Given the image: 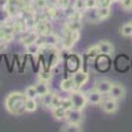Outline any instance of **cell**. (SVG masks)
Masks as SVG:
<instances>
[{
  "mask_svg": "<svg viewBox=\"0 0 132 132\" xmlns=\"http://www.w3.org/2000/svg\"><path fill=\"white\" fill-rule=\"evenodd\" d=\"M25 102H27V96L24 93L20 91H13L5 98V110L12 114V115H21L25 112Z\"/></svg>",
  "mask_w": 132,
  "mask_h": 132,
  "instance_id": "obj_1",
  "label": "cell"
},
{
  "mask_svg": "<svg viewBox=\"0 0 132 132\" xmlns=\"http://www.w3.org/2000/svg\"><path fill=\"white\" fill-rule=\"evenodd\" d=\"M78 40H79V32L78 30H71L68 27H65L62 37H61L62 49H71Z\"/></svg>",
  "mask_w": 132,
  "mask_h": 132,
  "instance_id": "obj_2",
  "label": "cell"
},
{
  "mask_svg": "<svg viewBox=\"0 0 132 132\" xmlns=\"http://www.w3.org/2000/svg\"><path fill=\"white\" fill-rule=\"evenodd\" d=\"M70 99H71V102H73V108L79 110V111H82V110L86 107V104H87L86 93H82L79 89H75V90L71 91Z\"/></svg>",
  "mask_w": 132,
  "mask_h": 132,
  "instance_id": "obj_3",
  "label": "cell"
},
{
  "mask_svg": "<svg viewBox=\"0 0 132 132\" xmlns=\"http://www.w3.org/2000/svg\"><path fill=\"white\" fill-rule=\"evenodd\" d=\"M66 66H68V70L71 73H75L77 70L81 69L82 66V60L78 54H69V57L66 58Z\"/></svg>",
  "mask_w": 132,
  "mask_h": 132,
  "instance_id": "obj_4",
  "label": "cell"
},
{
  "mask_svg": "<svg viewBox=\"0 0 132 132\" xmlns=\"http://www.w3.org/2000/svg\"><path fill=\"white\" fill-rule=\"evenodd\" d=\"M38 33L35 30V28L33 29H27V30H24L23 33H21V36H20V40H21V42L24 44V45L27 46V45H30V44H35V42H37V38H38Z\"/></svg>",
  "mask_w": 132,
  "mask_h": 132,
  "instance_id": "obj_5",
  "label": "cell"
},
{
  "mask_svg": "<svg viewBox=\"0 0 132 132\" xmlns=\"http://www.w3.org/2000/svg\"><path fill=\"white\" fill-rule=\"evenodd\" d=\"M66 120H68V124L81 126V123L83 122L82 111H79V110H75V108L69 110V111H68V116H66Z\"/></svg>",
  "mask_w": 132,
  "mask_h": 132,
  "instance_id": "obj_6",
  "label": "cell"
},
{
  "mask_svg": "<svg viewBox=\"0 0 132 132\" xmlns=\"http://www.w3.org/2000/svg\"><path fill=\"white\" fill-rule=\"evenodd\" d=\"M35 30L40 36H45V35H49L50 32H53V28H52V24H50L49 19L37 21L36 25H35Z\"/></svg>",
  "mask_w": 132,
  "mask_h": 132,
  "instance_id": "obj_7",
  "label": "cell"
},
{
  "mask_svg": "<svg viewBox=\"0 0 132 132\" xmlns=\"http://www.w3.org/2000/svg\"><path fill=\"white\" fill-rule=\"evenodd\" d=\"M73 81H74V85H75V89H82L85 86V83L89 81V74L86 71H82L81 69L77 70L75 73H73Z\"/></svg>",
  "mask_w": 132,
  "mask_h": 132,
  "instance_id": "obj_8",
  "label": "cell"
},
{
  "mask_svg": "<svg viewBox=\"0 0 132 132\" xmlns=\"http://www.w3.org/2000/svg\"><path fill=\"white\" fill-rule=\"evenodd\" d=\"M107 95L110 98L115 99V101H119V99H123L126 96V89L120 83H112L111 89H110Z\"/></svg>",
  "mask_w": 132,
  "mask_h": 132,
  "instance_id": "obj_9",
  "label": "cell"
},
{
  "mask_svg": "<svg viewBox=\"0 0 132 132\" xmlns=\"http://www.w3.org/2000/svg\"><path fill=\"white\" fill-rule=\"evenodd\" d=\"M101 107L104 112L107 114H114L116 110H118V102L115 101V99L112 98H107V99H103V101L101 102Z\"/></svg>",
  "mask_w": 132,
  "mask_h": 132,
  "instance_id": "obj_10",
  "label": "cell"
},
{
  "mask_svg": "<svg viewBox=\"0 0 132 132\" xmlns=\"http://www.w3.org/2000/svg\"><path fill=\"white\" fill-rule=\"evenodd\" d=\"M95 60H96V68H98V70H101V71L108 70L110 66H111V60H110L108 54H102L101 53Z\"/></svg>",
  "mask_w": 132,
  "mask_h": 132,
  "instance_id": "obj_11",
  "label": "cell"
},
{
  "mask_svg": "<svg viewBox=\"0 0 132 132\" xmlns=\"http://www.w3.org/2000/svg\"><path fill=\"white\" fill-rule=\"evenodd\" d=\"M111 86H112L111 81L107 79V78H98L95 81V89L98 91H101L102 94H104V95L108 94L110 89H111Z\"/></svg>",
  "mask_w": 132,
  "mask_h": 132,
  "instance_id": "obj_12",
  "label": "cell"
},
{
  "mask_svg": "<svg viewBox=\"0 0 132 132\" xmlns=\"http://www.w3.org/2000/svg\"><path fill=\"white\" fill-rule=\"evenodd\" d=\"M104 94H102L101 91H98L96 89L91 90V91H87L86 93V98H87V102H90L91 104H101V102L103 101Z\"/></svg>",
  "mask_w": 132,
  "mask_h": 132,
  "instance_id": "obj_13",
  "label": "cell"
},
{
  "mask_svg": "<svg viewBox=\"0 0 132 132\" xmlns=\"http://www.w3.org/2000/svg\"><path fill=\"white\" fill-rule=\"evenodd\" d=\"M99 50H101L102 54H108V56H111L114 53V45L110 41H101L99 44H96Z\"/></svg>",
  "mask_w": 132,
  "mask_h": 132,
  "instance_id": "obj_14",
  "label": "cell"
},
{
  "mask_svg": "<svg viewBox=\"0 0 132 132\" xmlns=\"http://www.w3.org/2000/svg\"><path fill=\"white\" fill-rule=\"evenodd\" d=\"M60 86H61V90L66 91V93H71L73 90H75V85H74L73 78H65V79H62Z\"/></svg>",
  "mask_w": 132,
  "mask_h": 132,
  "instance_id": "obj_15",
  "label": "cell"
},
{
  "mask_svg": "<svg viewBox=\"0 0 132 132\" xmlns=\"http://www.w3.org/2000/svg\"><path fill=\"white\" fill-rule=\"evenodd\" d=\"M52 110H53L54 119H57V120H63L68 116V110H65L63 107H56V108H52Z\"/></svg>",
  "mask_w": 132,
  "mask_h": 132,
  "instance_id": "obj_16",
  "label": "cell"
},
{
  "mask_svg": "<svg viewBox=\"0 0 132 132\" xmlns=\"http://www.w3.org/2000/svg\"><path fill=\"white\" fill-rule=\"evenodd\" d=\"M99 20H106L111 15V7H98L96 8Z\"/></svg>",
  "mask_w": 132,
  "mask_h": 132,
  "instance_id": "obj_17",
  "label": "cell"
},
{
  "mask_svg": "<svg viewBox=\"0 0 132 132\" xmlns=\"http://www.w3.org/2000/svg\"><path fill=\"white\" fill-rule=\"evenodd\" d=\"M36 86V90H37V94L38 96H42L45 95L46 93H49V86H48V82H42V81H38Z\"/></svg>",
  "mask_w": 132,
  "mask_h": 132,
  "instance_id": "obj_18",
  "label": "cell"
},
{
  "mask_svg": "<svg viewBox=\"0 0 132 132\" xmlns=\"http://www.w3.org/2000/svg\"><path fill=\"white\" fill-rule=\"evenodd\" d=\"M12 16L9 15L7 8H0V25H7L8 21H11Z\"/></svg>",
  "mask_w": 132,
  "mask_h": 132,
  "instance_id": "obj_19",
  "label": "cell"
},
{
  "mask_svg": "<svg viewBox=\"0 0 132 132\" xmlns=\"http://www.w3.org/2000/svg\"><path fill=\"white\" fill-rule=\"evenodd\" d=\"M37 110V102L36 99L33 98H27V102H25V111L27 112H35Z\"/></svg>",
  "mask_w": 132,
  "mask_h": 132,
  "instance_id": "obj_20",
  "label": "cell"
},
{
  "mask_svg": "<svg viewBox=\"0 0 132 132\" xmlns=\"http://www.w3.org/2000/svg\"><path fill=\"white\" fill-rule=\"evenodd\" d=\"M120 35L124 37H132V24L127 23V24L122 25V28H120Z\"/></svg>",
  "mask_w": 132,
  "mask_h": 132,
  "instance_id": "obj_21",
  "label": "cell"
},
{
  "mask_svg": "<svg viewBox=\"0 0 132 132\" xmlns=\"http://www.w3.org/2000/svg\"><path fill=\"white\" fill-rule=\"evenodd\" d=\"M66 27L71 30H81V27H82V21H78V20H68L66 23Z\"/></svg>",
  "mask_w": 132,
  "mask_h": 132,
  "instance_id": "obj_22",
  "label": "cell"
},
{
  "mask_svg": "<svg viewBox=\"0 0 132 132\" xmlns=\"http://www.w3.org/2000/svg\"><path fill=\"white\" fill-rule=\"evenodd\" d=\"M52 70H42L38 73V81H42V82H49L52 79Z\"/></svg>",
  "mask_w": 132,
  "mask_h": 132,
  "instance_id": "obj_23",
  "label": "cell"
},
{
  "mask_svg": "<svg viewBox=\"0 0 132 132\" xmlns=\"http://www.w3.org/2000/svg\"><path fill=\"white\" fill-rule=\"evenodd\" d=\"M27 52L30 54V56H38L40 53V45L37 42L30 44V45H27Z\"/></svg>",
  "mask_w": 132,
  "mask_h": 132,
  "instance_id": "obj_24",
  "label": "cell"
},
{
  "mask_svg": "<svg viewBox=\"0 0 132 132\" xmlns=\"http://www.w3.org/2000/svg\"><path fill=\"white\" fill-rule=\"evenodd\" d=\"M87 57L89 58H96L99 54H101V50H99L98 45H94V46H90L89 49H87Z\"/></svg>",
  "mask_w": 132,
  "mask_h": 132,
  "instance_id": "obj_25",
  "label": "cell"
},
{
  "mask_svg": "<svg viewBox=\"0 0 132 132\" xmlns=\"http://www.w3.org/2000/svg\"><path fill=\"white\" fill-rule=\"evenodd\" d=\"M24 94H25L27 98H33V99H36L38 96L37 90H36V86H28L25 89V91H24Z\"/></svg>",
  "mask_w": 132,
  "mask_h": 132,
  "instance_id": "obj_26",
  "label": "cell"
},
{
  "mask_svg": "<svg viewBox=\"0 0 132 132\" xmlns=\"http://www.w3.org/2000/svg\"><path fill=\"white\" fill-rule=\"evenodd\" d=\"M53 96H54V94L53 93H46L45 95H42L41 98H42V103H44V106H46V107H50L52 106V101H53Z\"/></svg>",
  "mask_w": 132,
  "mask_h": 132,
  "instance_id": "obj_27",
  "label": "cell"
},
{
  "mask_svg": "<svg viewBox=\"0 0 132 132\" xmlns=\"http://www.w3.org/2000/svg\"><path fill=\"white\" fill-rule=\"evenodd\" d=\"M73 8H74V9H77V11H83V12H85V9H86L85 0H74Z\"/></svg>",
  "mask_w": 132,
  "mask_h": 132,
  "instance_id": "obj_28",
  "label": "cell"
},
{
  "mask_svg": "<svg viewBox=\"0 0 132 132\" xmlns=\"http://www.w3.org/2000/svg\"><path fill=\"white\" fill-rule=\"evenodd\" d=\"M61 107H63L65 110H68V111L73 108V102H71L70 96H69V98H63V99H62V102H61Z\"/></svg>",
  "mask_w": 132,
  "mask_h": 132,
  "instance_id": "obj_29",
  "label": "cell"
},
{
  "mask_svg": "<svg viewBox=\"0 0 132 132\" xmlns=\"http://www.w3.org/2000/svg\"><path fill=\"white\" fill-rule=\"evenodd\" d=\"M61 102H62V98H61V96H58L57 94H54V96H53V101H52V106H50V108L61 107Z\"/></svg>",
  "mask_w": 132,
  "mask_h": 132,
  "instance_id": "obj_30",
  "label": "cell"
},
{
  "mask_svg": "<svg viewBox=\"0 0 132 132\" xmlns=\"http://www.w3.org/2000/svg\"><path fill=\"white\" fill-rule=\"evenodd\" d=\"M120 5L126 11H131L132 9V0H120Z\"/></svg>",
  "mask_w": 132,
  "mask_h": 132,
  "instance_id": "obj_31",
  "label": "cell"
},
{
  "mask_svg": "<svg viewBox=\"0 0 132 132\" xmlns=\"http://www.w3.org/2000/svg\"><path fill=\"white\" fill-rule=\"evenodd\" d=\"M8 7V0H0V8H7Z\"/></svg>",
  "mask_w": 132,
  "mask_h": 132,
  "instance_id": "obj_32",
  "label": "cell"
},
{
  "mask_svg": "<svg viewBox=\"0 0 132 132\" xmlns=\"http://www.w3.org/2000/svg\"><path fill=\"white\" fill-rule=\"evenodd\" d=\"M131 24H132V21H131Z\"/></svg>",
  "mask_w": 132,
  "mask_h": 132,
  "instance_id": "obj_33",
  "label": "cell"
}]
</instances>
